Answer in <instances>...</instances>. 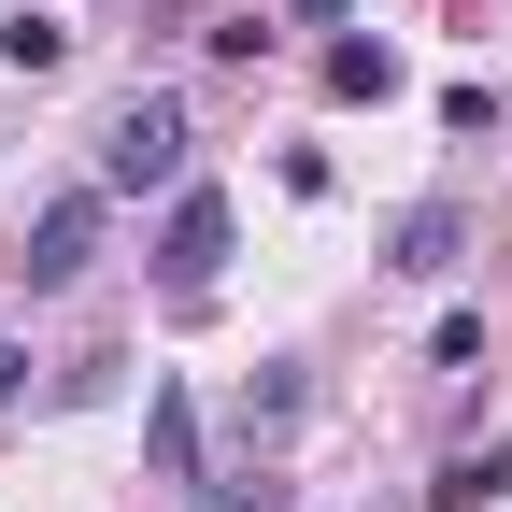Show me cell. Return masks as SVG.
<instances>
[{
	"instance_id": "cell-1",
	"label": "cell",
	"mask_w": 512,
	"mask_h": 512,
	"mask_svg": "<svg viewBox=\"0 0 512 512\" xmlns=\"http://www.w3.org/2000/svg\"><path fill=\"white\" fill-rule=\"evenodd\" d=\"M157 185H185V100H128L100 128V200H157Z\"/></svg>"
},
{
	"instance_id": "cell-2",
	"label": "cell",
	"mask_w": 512,
	"mask_h": 512,
	"mask_svg": "<svg viewBox=\"0 0 512 512\" xmlns=\"http://www.w3.org/2000/svg\"><path fill=\"white\" fill-rule=\"evenodd\" d=\"M86 256H100V185H72V200H43L29 214V299H57V285H86Z\"/></svg>"
},
{
	"instance_id": "cell-3",
	"label": "cell",
	"mask_w": 512,
	"mask_h": 512,
	"mask_svg": "<svg viewBox=\"0 0 512 512\" xmlns=\"http://www.w3.org/2000/svg\"><path fill=\"white\" fill-rule=\"evenodd\" d=\"M214 271H228V200H214V185H185L171 228H157V285H171V299H200Z\"/></svg>"
},
{
	"instance_id": "cell-4",
	"label": "cell",
	"mask_w": 512,
	"mask_h": 512,
	"mask_svg": "<svg viewBox=\"0 0 512 512\" xmlns=\"http://www.w3.org/2000/svg\"><path fill=\"white\" fill-rule=\"evenodd\" d=\"M456 242H470V214H456V200H413V214H399V242H384V271H399V285H441V271H456Z\"/></svg>"
},
{
	"instance_id": "cell-5",
	"label": "cell",
	"mask_w": 512,
	"mask_h": 512,
	"mask_svg": "<svg viewBox=\"0 0 512 512\" xmlns=\"http://www.w3.org/2000/svg\"><path fill=\"white\" fill-rule=\"evenodd\" d=\"M143 456H157V484H200V399H185V384L143 399Z\"/></svg>"
},
{
	"instance_id": "cell-6",
	"label": "cell",
	"mask_w": 512,
	"mask_h": 512,
	"mask_svg": "<svg viewBox=\"0 0 512 512\" xmlns=\"http://www.w3.org/2000/svg\"><path fill=\"white\" fill-rule=\"evenodd\" d=\"M484 498H512V456H498V441H484V456H441L427 512H484Z\"/></svg>"
},
{
	"instance_id": "cell-7",
	"label": "cell",
	"mask_w": 512,
	"mask_h": 512,
	"mask_svg": "<svg viewBox=\"0 0 512 512\" xmlns=\"http://www.w3.org/2000/svg\"><path fill=\"white\" fill-rule=\"evenodd\" d=\"M328 86H342V100H384V86H399V57H384V43H328Z\"/></svg>"
},
{
	"instance_id": "cell-8",
	"label": "cell",
	"mask_w": 512,
	"mask_h": 512,
	"mask_svg": "<svg viewBox=\"0 0 512 512\" xmlns=\"http://www.w3.org/2000/svg\"><path fill=\"white\" fill-rule=\"evenodd\" d=\"M0 57H15V72H57V57H72V29H57V15H15V29H0Z\"/></svg>"
},
{
	"instance_id": "cell-9",
	"label": "cell",
	"mask_w": 512,
	"mask_h": 512,
	"mask_svg": "<svg viewBox=\"0 0 512 512\" xmlns=\"http://www.w3.org/2000/svg\"><path fill=\"white\" fill-rule=\"evenodd\" d=\"M200 512H285V484H228V498H200Z\"/></svg>"
},
{
	"instance_id": "cell-10",
	"label": "cell",
	"mask_w": 512,
	"mask_h": 512,
	"mask_svg": "<svg viewBox=\"0 0 512 512\" xmlns=\"http://www.w3.org/2000/svg\"><path fill=\"white\" fill-rule=\"evenodd\" d=\"M285 15H299V29H342V15H356V0H285Z\"/></svg>"
},
{
	"instance_id": "cell-11",
	"label": "cell",
	"mask_w": 512,
	"mask_h": 512,
	"mask_svg": "<svg viewBox=\"0 0 512 512\" xmlns=\"http://www.w3.org/2000/svg\"><path fill=\"white\" fill-rule=\"evenodd\" d=\"M15 384H29V356H15V342H0V399H15Z\"/></svg>"
}]
</instances>
